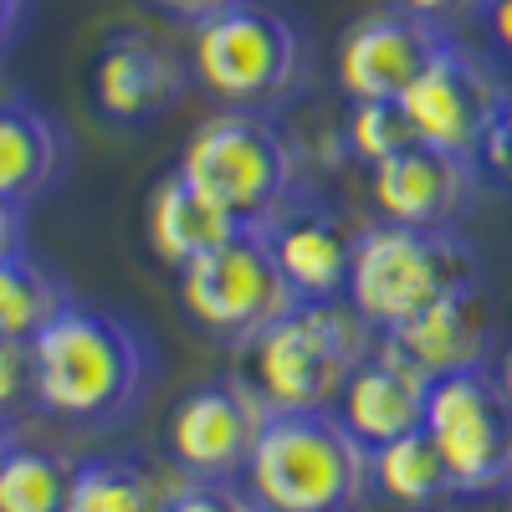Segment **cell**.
<instances>
[{"mask_svg":"<svg viewBox=\"0 0 512 512\" xmlns=\"http://www.w3.org/2000/svg\"><path fill=\"white\" fill-rule=\"evenodd\" d=\"M144 333L103 308L67 303L31 338V400L72 425H113L149 390Z\"/></svg>","mask_w":512,"mask_h":512,"instance_id":"cell-1","label":"cell"},{"mask_svg":"<svg viewBox=\"0 0 512 512\" xmlns=\"http://www.w3.org/2000/svg\"><path fill=\"white\" fill-rule=\"evenodd\" d=\"M241 487L262 512H359L374 492L369 446L333 410H272Z\"/></svg>","mask_w":512,"mask_h":512,"instance_id":"cell-2","label":"cell"},{"mask_svg":"<svg viewBox=\"0 0 512 512\" xmlns=\"http://www.w3.org/2000/svg\"><path fill=\"white\" fill-rule=\"evenodd\" d=\"M374 338L379 333L359 318L349 297L292 303L267 333L246 344V379L267 395L272 410H333L349 374L369 359Z\"/></svg>","mask_w":512,"mask_h":512,"instance_id":"cell-3","label":"cell"},{"mask_svg":"<svg viewBox=\"0 0 512 512\" xmlns=\"http://www.w3.org/2000/svg\"><path fill=\"white\" fill-rule=\"evenodd\" d=\"M477 282V251L456 226H395L379 221L354 236L349 303L374 333H390L420 308Z\"/></svg>","mask_w":512,"mask_h":512,"instance_id":"cell-4","label":"cell"},{"mask_svg":"<svg viewBox=\"0 0 512 512\" xmlns=\"http://www.w3.org/2000/svg\"><path fill=\"white\" fill-rule=\"evenodd\" d=\"M190 67L221 108L272 113L292 103L308 82V41L292 16L236 0V6L195 21Z\"/></svg>","mask_w":512,"mask_h":512,"instance_id":"cell-5","label":"cell"},{"mask_svg":"<svg viewBox=\"0 0 512 512\" xmlns=\"http://www.w3.org/2000/svg\"><path fill=\"white\" fill-rule=\"evenodd\" d=\"M175 169L256 231L297 200V154L267 113L221 108L190 134Z\"/></svg>","mask_w":512,"mask_h":512,"instance_id":"cell-6","label":"cell"},{"mask_svg":"<svg viewBox=\"0 0 512 512\" xmlns=\"http://www.w3.org/2000/svg\"><path fill=\"white\" fill-rule=\"evenodd\" d=\"M175 277H180V308L205 333L226 338V344H241V349L256 333H267L292 303H303L287 287L277 256L267 246V231H256V226L200 251Z\"/></svg>","mask_w":512,"mask_h":512,"instance_id":"cell-7","label":"cell"},{"mask_svg":"<svg viewBox=\"0 0 512 512\" xmlns=\"http://www.w3.org/2000/svg\"><path fill=\"white\" fill-rule=\"evenodd\" d=\"M425 436L436 441L456 497H492L512 482V405L502 379L482 369H461L431 379L425 400Z\"/></svg>","mask_w":512,"mask_h":512,"instance_id":"cell-8","label":"cell"},{"mask_svg":"<svg viewBox=\"0 0 512 512\" xmlns=\"http://www.w3.org/2000/svg\"><path fill=\"white\" fill-rule=\"evenodd\" d=\"M415 144H431L461 159H482V144L492 128L512 113V88L477 57L446 41V47L425 62V72L405 88L400 98Z\"/></svg>","mask_w":512,"mask_h":512,"instance_id":"cell-9","label":"cell"},{"mask_svg":"<svg viewBox=\"0 0 512 512\" xmlns=\"http://www.w3.org/2000/svg\"><path fill=\"white\" fill-rule=\"evenodd\" d=\"M267 420H272L267 395L246 374H226L190 390L169 410L164 451L195 482H241Z\"/></svg>","mask_w":512,"mask_h":512,"instance_id":"cell-10","label":"cell"},{"mask_svg":"<svg viewBox=\"0 0 512 512\" xmlns=\"http://www.w3.org/2000/svg\"><path fill=\"white\" fill-rule=\"evenodd\" d=\"M446 41L451 36L425 16H410L400 6L374 11L344 31L338 57H333V77L349 103H400L405 88L425 72V62Z\"/></svg>","mask_w":512,"mask_h":512,"instance_id":"cell-11","label":"cell"},{"mask_svg":"<svg viewBox=\"0 0 512 512\" xmlns=\"http://www.w3.org/2000/svg\"><path fill=\"white\" fill-rule=\"evenodd\" d=\"M482 164L431 144H410L369 169L374 210L395 226H456L477 205Z\"/></svg>","mask_w":512,"mask_h":512,"instance_id":"cell-12","label":"cell"},{"mask_svg":"<svg viewBox=\"0 0 512 512\" xmlns=\"http://www.w3.org/2000/svg\"><path fill=\"white\" fill-rule=\"evenodd\" d=\"M425 400H431V374L410 364L390 338H374L369 359L349 374L344 395H338L333 415L374 451L384 441H400L425 425Z\"/></svg>","mask_w":512,"mask_h":512,"instance_id":"cell-13","label":"cell"},{"mask_svg":"<svg viewBox=\"0 0 512 512\" xmlns=\"http://www.w3.org/2000/svg\"><path fill=\"white\" fill-rule=\"evenodd\" d=\"M185 88L190 67L144 31H118L93 62V103L113 123H149L175 108Z\"/></svg>","mask_w":512,"mask_h":512,"instance_id":"cell-14","label":"cell"},{"mask_svg":"<svg viewBox=\"0 0 512 512\" xmlns=\"http://www.w3.org/2000/svg\"><path fill=\"white\" fill-rule=\"evenodd\" d=\"M267 246L277 256V267L287 287L303 303H328V297L349 292V267H354V226L344 216H333L323 205H287L277 221L262 226Z\"/></svg>","mask_w":512,"mask_h":512,"instance_id":"cell-15","label":"cell"},{"mask_svg":"<svg viewBox=\"0 0 512 512\" xmlns=\"http://www.w3.org/2000/svg\"><path fill=\"white\" fill-rule=\"evenodd\" d=\"M384 338H390L410 364H420L431 379L461 374V369H482L487 354H492V303H487L482 282H472V287L441 297V303L420 308L415 318H405Z\"/></svg>","mask_w":512,"mask_h":512,"instance_id":"cell-16","label":"cell"},{"mask_svg":"<svg viewBox=\"0 0 512 512\" xmlns=\"http://www.w3.org/2000/svg\"><path fill=\"white\" fill-rule=\"evenodd\" d=\"M144 231H149V246L164 267H185L195 262L200 251L221 246L251 226H241L231 210H221L216 200H210L205 190H195L180 169L175 175H164L154 190H149V205H144Z\"/></svg>","mask_w":512,"mask_h":512,"instance_id":"cell-17","label":"cell"},{"mask_svg":"<svg viewBox=\"0 0 512 512\" xmlns=\"http://www.w3.org/2000/svg\"><path fill=\"white\" fill-rule=\"evenodd\" d=\"M67 169V134L31 103H0V205L26 210Z\"/></svg>","mask_w":512,"mask_h":512,"instance_id":"cell-18","label":"cell"},{"mask_svg":"<svg viewBox=\"0 0 512 512\" xmlns=\"http://www.w3.org/2000/svg\"><path fill=\"white\" fill-rule=\"evenodd\" d=\"M190 477L175 461L149 466L139 456H93L72 466L62 512H164Z\"/></svg>","mask_w":512,"mask_h":512,"instance_id":"cell-19","label":"cell"},{"mask_svg":"<svg viewBox=\"0 0 512 512\" xmlns=\"http://www.w3.org/2000/svg\"><path fill=\"white\" fill-rule=\"evenodd\" d=\"M369 482L384 502H395L405 512H436V507L456 502V482L446 472L436 441L425 436V425L369 451Z\"/></svg>","mask_w":512,"mask_h":512,"instance_id":"cell-20","label":"cell"},{"mask_svg":"<svg viewBox=\"0 0 512 512\" xmlns=\"http://www.w3.org/2000/svg\"><path fill=\"white\" fill-rule=\"evenodd\" d=\"M72 303L62 277L41 262V256H31L26 246L0 256V338H21V344H31V338L47 328L62 308Z\"/></svg>","mask_w":512,"mask_h":512,"instance_id":"cell-21","label":"cell"},{"mask_svg":"<svg viewBox=\"0 0 512 512\" xmlns=\"http://www.w3.org/2000/svg\"><path fill=\"white\" fill-rule=\"evenodd\" d=\"M72 466L52 451L11 446L0 456V512H62Z\"/></svg>","mask_w":512,"mask_h":512,"instance_id":"cell-22","label":"cell"},{"mask_svg":"<svg viewBox=\"0 0 512 512\" xmlns=\"http://www.w3.org/2000/svg\"><path fill=\"white\" fill-rule=\"evenodd\" d=\"M344 139H349V154L374 169L379 159L410 149L415 144V128H410V118H405L400 103H354L349 108V123H344Z\"/></svg>","mask_w":512,"mask_h":512,"instance_id":"cell-23","label":"cell"},{"mask_svg":"<svg viewBox=\"0 0 512 512\" xmlns=\"http://www.w3.org/2000/svg\"><path fill=\"white\" fill-rule=\"evenodd\" d=\"M164 512H262V502H256L241 482H185L175 497H169Z\"/></svg>","mask_w":512,"mask_h":512,"instance_id":"cell-24","label":"cell"},{"mask_svg":"<svg viewBox=\"0 0 512 512\" xmlns=\"http://www.w3.org/2000/svg\"><path fill=\"white\" fill-rule=\"evenodd\" d=\"M31 400V344L0 338V420Z\"/></svg>","mask_w":512,"mask_h":512,"instance_id":"cell-25","label":"cell"},{"mask_svg":"<svg viewBox=\"0 0 512 512\" xmlns=\"http://www.w3.org/2000/svg\"><path fill=\"white\" fill-rule=\"evenodd\" d=\"M400 11L410 16H425V21H456V16H472V11H487V0H395Z\"/></svg>","mask_w":512,"mask_h":512,"instance_id":"cell-26","label":"cell"},{"mask_svg":"<svg viewBox=\"0 0 512 512\" xmlns=\"http://www.w3.org/2000/svg\"><path fill=\"white\" fill-rule=\"evenodd\" d=\"M154 6H164L169 16H180V21H205V16H216V11H226V6H236V0H154Z\"/></svg>","mask_w":512,"mask_h":512,"instance_id":"cell-27","label":"cell"},{"mask_svg":"<svg viewBox=\"0 0 512 512\" xmlns=\"http://www.w3.org/2000/svg\"><path fill=\"white\" fill-rule=\"evenodd\" d=\"M487 26H492V41L512 57V0H487Z\"/></svg>","mask_w":512,"mask_h":512,"instance_id":"cell-28","label":"cell"},{"mask_svg":"<svg viewBox=\"0 0 512 512\" xmlns=\"http://www.w3.org/2000/svg\"><path fill=\"white\" fill-rule=\"evenodd\" d=\"M26 246V226H21V210L11 205H0V256H11Z\"/></svg>","mask_w":512,"mask_h":512,"instance_id":"cell-29","label":"cell"},{"mask_svg":"<svg viewBox=\"0 0 512 512\" xmlns=\"http://www.w3.org/2000/svg\"><path fill=\"white\" fill-rule=\"evenodd\" d=\"M21 16H26V0H0V52H6L11 41H16Z\"/></svg>","mask_w":512,"mask_h":512,"instance_id":"cell-30","label":"cell"},{"mask_svg":"<svg viewBox=\"0 0 512 512\" xmlns=\"http://www.w3.org/2000/svg\"><path fill=\"white\" fill-rule=\"evenodd\" d=\"M497 379H502V395H507V405H512V349L502 354V369H497Z\"/></svg>","mask_w":512,"mask_h":512,"instance_id":"cell-31","label":"cell"},{"mask_svg":"<svg viewBox=\"0 0 512 512\" xmlns=\"http://www.w3.org/2000/svg\"><path fill=\"white\" fill-rule=\"evenodd\" d=\"M11 446H16V436H11V425H6V420H0V456H6Z\"/></svg>","mask_w":512,"mask_h":512,"instance_id":"cell-32","label":"cell"},{"mask_svg":"<svg viewBox=\"0 0 512 512\" xmlns=\"http://www.w3.org/2000/svg\"><path fill=\"white\" fill-rule=\"evenodd\" d=\"M502 497H507V512H512V482H507V492H502Z\"/></svg>","mask_w":512,"mask_h":512,"instance_id":"cell-33","label":"cell"}]
</instances>
